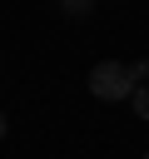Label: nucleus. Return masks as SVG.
I'll return each instance as SVG.
<instances>
[{
  "label": "nucleus",
  "instance_id": "obj_1",
  "mask_svg": "<svg viewBox=\"0 0 149 159\" xmlns=\"http://www.w3.org/2000/svg\"><path fill=\"white\" fill-rule=\"evenodd\" d=\"M89 94L104 99V104L129 99V94H134V75H129V65H119V60H99V65L89 70Z\"/></svg>",
  "mask_w": 149,
  "mask_h": 159
},
{
  "label": "nucleus",
  "instance_id": "obj_2",
  "mask_svg": "<svg viewBox=\"0 0 149 159\" xmlns=\"http://www.w3.org/2000/svg\"><path fill=\"white\" fill-rule=\"evenodd\" d=\"M55 5H60V15H70V20H84L99 0H55Z\"/></svg>",
  "mask_w": 149,
  "mask_h": 159
},
{
  "label": "nucleus",
  "instance_id": "obj_3",
  "mask_svg": "<svg viewBox=\"0 0 149 159\" xmlns=\"http://www.w3.org/2000/svg\"><path fill=\"white\" fill-rule=\"evenodd\" d=\"M129 104H134V114H139V119L149 124V80H144V84H134V94H129Z\"/></svg>",
  "mask_w": 149,
  "mask_h": 159
},
{
  "label": "nucleus",
  "instance_id": "obj_4",
  "mask_svg": "<svg viewBox=\"0 0 149 159\" xmlns=\"http://www.w3.org/2000/svg\"><path fill=\"white\" fill-rule=\"evenodd\" d=\"M129 75H134V84H144L149 80V60H129Z\"/></svg>",
  "mask_w": 149,
  "mask_h": 159
},
{
  "label": "nucleus",
  "instance_id": "obj_5",
  "mask_svg": "<svg viewBox=\"0 0 149 159\" xmlns=\"http://www.w3.org/2000/svg\"><path fill=\"white\" fill-rule=\"evenodd\" d=\"M0 139H5V114H0Z\"/></svg>",
  "mask_w": 149,
  "mask_h": 159
},
{
  "label": "nucleus",
  "instance_id": "obj_6",
  "mask_svg": "<svg viewBox=\"0 0 149 159\" xmlns=\"http://www.w3.org/2000/svg\"><path fill=\"white\" fill-rule=\"evenodd\" d=\"M144 159H149V154H144Z\"/></svg>",
  "mask_w": 149,
  "mask_h": 159
}]
</instances>
